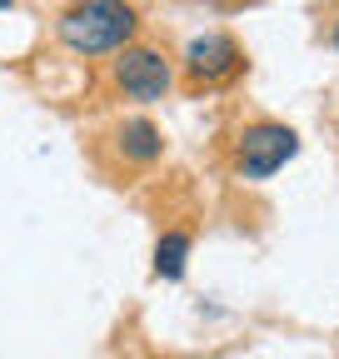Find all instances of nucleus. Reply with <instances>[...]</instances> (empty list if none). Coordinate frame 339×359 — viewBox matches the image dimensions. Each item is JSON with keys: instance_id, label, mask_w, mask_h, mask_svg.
Returning a JSON list of instances; mask_svg holds the SVG:
<instances>
[{"instance_id": "obj_1", "label": "nucleus", "mask_w": 339, "mask_h": 359, "mask_svg": "<svg viewBox=\"0 0 339 359\" xmlns=\"http://www.w3.org/2000/svg\"><path fill=\"white\" fill-rule=\"evenodd\" d=\"M135 35H140V6L135 0H70L55 15V40L80 60L115 55Z\"/></svg>"}, {"instance_id": "obj_2", "label": "nucleus", "mask_w": 339, "mask_h": 359, "mask_svg": "<svg viewBox=\"0 0 339 359\" xmlns=\"http://www.w3.org/2000/svg\"><path fill=\"white\" fill-rule=\"evenodd\" d=\"M110 90L120 100L155 105V100H165L170 90H175V60H170V50H160L150 40H130L110 60Z\"/></svg>"}, {"instance_id": "obj_3", "label": "nucleus", "mask_w": 339, "mask_h": 359, "mask_svg": "<svg viewBox=\"0 0 339 359\" xmlns=\"http://www.w3.org/2000/svg\"><path fill=\"white\" fill-rule=\"evenodd\" d=\"M235 175L240 180H270L275 170H284V160L300 155V135L284 120H249L235 130Z\"/></svg>"}, {"instance_id": "obj_4", "label": "nucleus", "mask_w": 339, "mask_h": 359, "mask_svg": "<svg viewBox=\"0 0 339 359\" xmlns=\"http://www.w3.org/2000/svg\"><path fill=\"white\" fill-rule=\"evenodd\" d=\"M244 45L225 30H205L185 45L180 55V70H185V85L190 90H215V85H230L235 75H244Z\"/></svg>"}, {"instance_id": "obj_5", "label": "nucleus", "mask_w": 339, "mask_h": 359, "mask_svg": "<svg viewBox=\"0 0 339 359\" xmlns=\"http://www.w3.org/2000/svg\"><path fill=\"white\" fill-rule=\"evenodd\" d=\"M105 140H110V150L125 160V170H150V165L165 160V130H160L155 120H145V115L115 120V130L105 135Z\"/></svg>"}, {"instance_id": "obj_6", "label": "nucleus", "mask_w": 339, "mask_h": 359, "mask_svg": "<svg viewBox=\"0 0 339 359\" xmlns=\"http://www.w3.org/2000/svg\"><path fill=\"white\" fill-rule=\"evenodd\" d=\"M190 250H195V235H190V230H165L160 245H155V275H160V280H180Z\"/></svg>"}, {"instance_id": "obj_7", "label": "nucleus", "mask_w": 339, "mask_h": 359, "mask_svg": "<svg viewBox=\"0 0 339 359\" xmlns=\"http://www.w3.org/2000/svg\"><path fill=\"white\" fill-rule=\"evenodd\" d=\"M324 40H329V45H334V50H339V15L329 20V30H324Z\"/></svg>"}, {"instance_id": "obj_8", "label": "nucleus", "mask_w": 339, "mask_h": 359, "mask_svg": "<svg viewBox=\"0 0 339 359\" xmlns=\"http://www.w3.org/2000/svg\"><path fill=\"white\" fill-rule=\"evenodd\" d=\"M11 6H15V0H0V11H11Z\"/></svg>"}]
</instances>
